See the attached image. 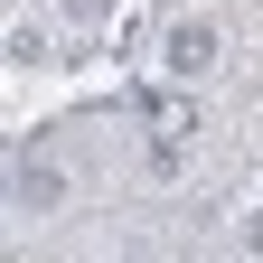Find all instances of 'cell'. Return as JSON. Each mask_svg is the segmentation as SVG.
I'll list each match as a JSON object with an SVG mask.
<instances>
[{
  "label": "cell",
  "instance_id": "6da1fadb",
  "mask_svg": "<svg viewBox=\"0 0 263 263\" xmlns=\"http://www.w3.org/2000/svg\"><path fill=\"white\" fill-rule=\"evenodd\" d=\"M216 66V28L197 19V28H170V76H207Z\"/></svg>",
  "mask_w": 263,
  "mask_h": 263
}]
</instances>
